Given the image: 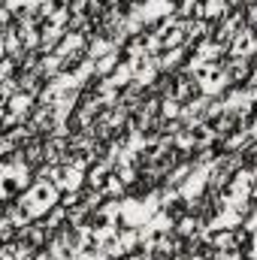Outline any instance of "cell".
Segmentation results:
<instances>
[{"label": "cell", "instance_id": "8992f818", "mask_svg": "<svg viewBox=\"0 0 257 260\" xmlns=\"http://www.w3.org/2000/svg\"><path fill=\"white\" fill-rule=\"evenodd\" d=\"M245 251H248V260H257V233L248 236V248Z\"/></svg>", "mask_w": 257, "mask_h": 260}, {"label": "cell", "instance_id": "9c48e42d", "mask_svg": "<svg viewBox=\"0 0 257 260\" xmlns=\"http://www.w3.org/2000/svg\"><path fill=\"white\" fill-rule=\"evenodd\" d=\"M254 64H257V58H254Z\"/></svg>", "mask_w": 257, "mask_h": 260}, {"label": "cell", "instance_id": "6da1fadb", "mask_svg": "<svg viewBox=\"0 0 257 260\" xmlns=\"http://www.w3.org/2000/svg\"><path fill=\"white\" fill-rule=\"evenodd\" d=\"M61 188L55 185V182H46V179H37L24 194L15 200V206L21 209V215L34 224V221H40V218H46L55 206H61Z\"/></svg>", "mask_w": 257, "mask_h": 260}, {"label": "cell", "instance_id": "ba28073f", "mask_svg": "<svg viewBox=\"0 0 257 260\" xmlns=\"http://www.w3.org/2000/svg\"><path fill=\"white\" fill-rule=\"evenodd\" d=\"M254 170H257V148H254Z\"/></svg>", "mask_w": 257, "mask_h": 260}, {"label": "cell", "instance_id": "277c9868", "mask_svg": "<svg viewBox=\"0 0 257 260\" xmlns=\"http://www.w3.org/2000/svg\"><path fill=\"white\" fill-rule=\"evenodd\" d=\"M224 73H227L230 85H239V82H248L251 79V67H248V61H242V58H227L224 61Z\"/></svg>", "mask_w": 257, "mask_h": 260}, {"label": "cell", "instance_id": "3957f363", "mask_svg": "<svg viewBox=\"0 0 257 260\" xmlns=\"http://www.w3.org/2000/svg\"><path fill=\"white\" fill-rule=\"evenodd\" d=\"M230 58H242V61H251L257 58V27H242L236 37H233V43H230Z\"/></svg>", "mask_w": 257, "mask_h": 260}, {"label": "cell", "instance_id": "7a4b0ae2", "mask_svg": "<svg viewBox=\"0 0 257 260\" xmlns=\"http://www.w3.org/2000/svg\"><path fill=\"white\" fill-rule=\"evenodd\" d=\"M30 176H34L30 164H24L18 154L9 157V160H3V179H0V194H3V200L6 203H15L18 197L34 185Z\"/></svg>", "mask_w": 257, "mask_h": 260}, {"label": "cell", "instance_id": "5b68a950", "mask_svg": "<svg viewBox=\"0 0 257 260\" xmlns=\"http://www.w3.org/2000/svg\"><path fill=\"white\" fill-rule=\"evenodd\" d=\"M176 227H179V236H197V233H200V227H203V221H200V218H194V215H188V218H182Z\"/></svg>", "mask_w": 257, "mask_h": 260}, {"label": "cell", "instance_id": "52a82bcc", "mask_svg": "<svg viewBox=\"0 0 257 260\" xmlns=\"http://www.w3.org/2000/svg\"><path fill=\"white\" fill-rule=\"evenodd\" d=\"M245 21H248L251 27H257V3H248V12H245Z\"/></svg>", "mask_w": 257, "mask_h": 260}]
</instances>
